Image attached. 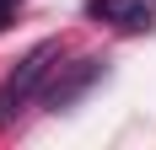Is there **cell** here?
<instances>
[{
  "mask_svg": "<svg viewBox=\"0 0 156 150\" xmlns=\"http://www.w3.org/2000/svg\"><path fill=\"white\" fill-rule=\"evenodd\" d=\"M86 16L119 32H145L156 22V0H86Z\"/></svg>",
  "mask_w": 156,
  "mask_h": 150,
  "instance_id": "2",
  "label": "cell"
},
{
  "mask_svg": "<svg viewBox=\"0 0 156 150\" xmlns=\"http://www.w3.org/2000/svg\"><path fill=\"white\" fill-rule=\"evenodd\" d=\"M54 59H59V43H54V38H43V43H32L27 54H22V64H16L5 80H0V129H5V123H11L16 113L32 102V91L48 80Z\"/></svg>",
  "mask_w": 156,
  "mask_h": 150,
  "instance_id": "1",
  "label": "cell"
},
{
  "mask_svg": "<svg viewBox=\"0 0 156 150\" xmlns=\"http://www.w3.org/2000/svg\"><path fill=\"white\" fill-rule=\"evenodd\" d=\"M92 80H102V59H97V54H86V59H76L70 70H65V80H54V86L43 91V107H54V113H59V107H70L81 91L92 86Z\"/></svg>",
  "mask_w": 156,
  "mask_h": 150,
  "instance_id": "3",
  "label": "cell"
},
{
  "mask_svg": "<svg viewBox=\"0 0 156 150\" xmlns=\"http://www.w3.org/2000/svg\"><path fill=\"white\" fill-rule=\"evenodd\" d=\"M11 5H16V0H0V27L11 22Z\"/></svg>",
  "mask_w": 156,
  "mask_h": 150,
  "instance_id": "4",
  "label": "cell"
}]
</instances>
